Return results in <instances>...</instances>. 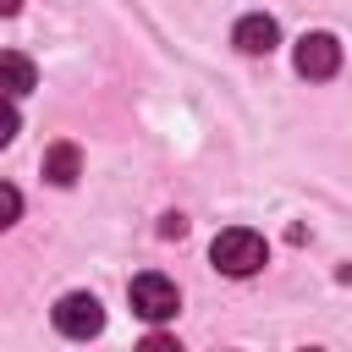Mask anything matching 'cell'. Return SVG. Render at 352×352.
<instances>
[{"instance_id": "obj_1", "label": "cell", "mask_w": 352, "mask_h": 352, "mask_svg": "<svg viewBox=\"0 0 352 352\" xmlns=\"http://www.w3.org/2000/svg\"><path fill=\"white\" fill-rule=\"evenodd\" d=\"M264 258H270V248H264V236H258V231H248V226H226V231L209 242V264H214L220 275H231V280L258 275V270H264Z\"/></svg>"}, {"instance_id": "obj_2", "label": "cell", "mask_w": 352, "mask_h": 352, "mask_svg": "<svg viewBox=\"0 0 352 352\" xmlns=\"http://www.w3.org/2000/svg\"><path fill=\"white\" fill-rule=\"evenodd\" d=\"M126 302H132V314H138V319H148V324H160V319H176V308H182V297H176V280H165L160 270H143V275H132V286H126Z\"/></svg>"}, {"instance_id": "obj_3", "label": "cell", "mask_w": 352, "mask_h": 352, "mask_svg": "<svg viewBox=\"0 0 352 352\" xmlns=\"http://www.w3.org/2000/svg\"><path fill=\"white\" fill-rule=\"evenodd\" d=\"M55 330L72 336V341L99 336V330H104V308H99V297H94V292H66V297L55 302Z\"/></svg>"}, {"instance_id": "obj_4", "label": "cell", "mask_w": 352, "mask_h": 352, "mask_svg": "<svg viewBox=\"0 0 352 352\" xmlns=\"http://www.w3.org/2000/svg\"><path fill=\"white\" fill-rule=\"evenodd\" d=\"M297 72H302L308 82H330V77L341 72V44H336V33H302V38H297Z\"/></svg>"}, {"instance_id": "obj_5", "label": "cell", "mask_w": 352, "mask_h": 352, "mask_svg": "<svg viewBox=\"0 0 352 352\" xmlns=\"http://www.w3.org/2000/svg\"><path fill=\"white\" fill-rule=\"evenodd\" d=\"M231 44H236L242 55H270V50L280 44V28H275V16H264V11H248V16L236 22Z\"/></svg>"}, {"instance_id": "obj_6", "label": "cell", "mask_w": 352, "mask_h": 352, "mask_svg": "<svg viewBox=\"0 0 352 352\" xmlns=\"http://www.w3.org/2000/svg\"><path fill=\"white\" fill-rule=\"evenodd\" d=\"M38 88V66L22 50H0V94H33Z\"/></svg>"}, {"instance_id": "obj_7", "label": "cell", "mask_w": 352, "mask_h": 352, "mask_svg": "<svg viewBox=\"0 0 352 352\" xmlns=\"http://www.w3.org/2000/svg\"><path fill=\"white\" fill-rule=\"evenodd\" d=\"M77 170H82L77 143H50V148H44V176H50L55 187H72V182H77Z\"/></svg>"}, {"instance_id": "obj_8", "label": "cell", "mask_w": 352, "mask_h": 352, "mask_svg": "<svg viewBox=\"0 0 352 352\" xmlns=\"http://www.w3.org/2000/svg\"><path fill=\"white\" fill-rule=\"evenodd\" d=\"M16 214H22V192H16L11 182H0V231L16 226Z\"/></svg>"}, {"instance_id": "obj_9", "label": "cell", "mask_w": 352, "mask_h": 352, "mask_svg": "<svg viewBox=\"0 0 352 352\" xmlns=\"http://www.w3.org/2000/svg\"><path fill=\"white\" fill-rule=\"evenodd\" d=\"M16 126H22V116H16V104H11V94H0V148L16 138Z\"/></svg>"}, {"instance_id": "obj_10", "label": "cell", "mask_w": 352, "mask_h": 352, "mask_svg": "<svg viewBox=\"0 0 352 352\" xmlns=\"http://www.w3.org/2000/svg\"><path fill=\"white\" fill-rule=\"evenodd\" d=\"M160 231H165V236H182V231H187V220H182V214H165V226H160Z\"/></svg>"}, {"instance_id": "obj_11", "label": "cell", "mask_w": 352, "mask_h": 352, "mask_svg": "<svg viewBox=\"0 0 352 352\" xmlns=\"http://www.w3.org/2000/svg\"><path fill=\"white\" fill-rule=\"evenodd\" d=\"M22 11V0H0V16H16Z\"/></svg>"}]
</instances>
